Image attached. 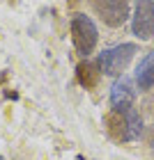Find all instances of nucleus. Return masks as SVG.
<instances>
[{"label":"nucleus","mask_w":154,"mask_h":160,"mask_svg":"<svg viewBox=\"0 0 154 160\" xmlns=\"http://www.w3.org/2000/svg\"><path fill=\"white\" fill-rule=\"evenodd\" d=\"M69 32H71V41H74V48L78 50V55L90 57L99 41V30L92 23V18L85 16V14H74L69 23Z\"/></svg>","instance_id":"nucleus-1"},{"label":"nucleus","mask_w":154,"mask_h":160,"mask_svg":"<svg viewBox=\"0 0 154 160\" xmlns=\"http://www.w3.org/2000/svg\"><path fill=\"white\" fill-rule=\"evenodd\" d=\"M136 53H138L136 43H117L113 48H106L104 53L99 55L101 73L104 76H122Z\"/></svg>","instance_id":"nucleus-2"},{"label":"nucleus","mask_w":154,"mask_h":160,"mask_svg":"<svg viewBox=\"0 0 154 160\" xmlns=\"http://www.w3.org/2000/svg\"><path fill=\"white\" fill-rule=\"evenodd\" d=\"M131 30L140 41H147L154 37V2L152 0H143V2L134 5Z\"/></svg>","instance_id":"nucleus-3"},{"label":"nucleus","mask_w":154,"mask_h":160,"mask_svg":"<svg viewBox=\"0 0 154 160\" xmlns=\"http://www.w3.org/2000/svg\"><path fill=\"white\" fill-rule=\"evenodd\" d=\"M92 9L99 14V18L111 28H120L131 16V5L124 0H108V2H92Z\"/></svg>","instance_id":"nucleus-4"},{"label":"nucleus","mask_w":154,"mask_h":160,"mask_svg":"<svg viewBox=\"0 0 154 160\" xmlns=\"http://www.w3.org/2000/svg\"><path fill=\"white\" fill-rule=\"evenodd\" d=\"M134 101H136V89H134V85H131V80L129 78H117L113 87H111V105H113V110H127V108L134 105Z\"/></svg>","instance_id":"nucleus-5"},{"label":"nucleus","mask_w":154,"mask_h":160,"mask_svg":"<svg viewBox=\"0 0 154 160\" xmlns=\"http://www.w3.org/2000/svg\"><path fill=\"white\" fill-rule=\"evenodd\" d=\"M76 76H78V82L85 87V89H94L101 80V64L99 60L92 62V60H85L76 67Z\"/></svg>","instance_id":"nucleus-6"},{"label":"nucleus","mask_w":154,"mask_h":160,"mask_svg":"<svg viewBox=\"0 0 154 160\" xmlns=\"http://www.w3.org/2000/svg\"><path fill=\"white\" fill-rule=\"evenodd\" d=\"M136 85L143 92L154 89V50L145 55L140 60V64L136 67Z\"/></svg>","instance_id":"nucleus-7"},{"label":"nucleus","mask_w":154,"mask_h":160,"mask_svg":"<svg viewBox=\"0 0 154 160\" xmlns=\"http://www.w3.org/2000/svg\"><path fill=\"white\" fill-rule=\"evenodd\" d=\"M106 123H108V133H111L115 140L120 142H131V133H129V126H127V119H124L122 112H111L106 117Z\"/></svg>","instance_id":"nucleus-8"}]
</instances>
